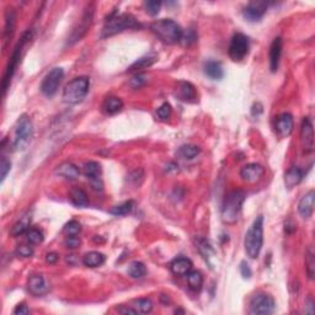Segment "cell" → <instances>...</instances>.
I'll list each match as a JSON object with an SVG mask.
<instances>
[{"instance_id": "obj_39", "label": "cell", "mask_w": 315, "mask_h": 315, "mask_svg": "<svg viewBox=\"0 0 315 315\" xmlns=\"http://www.w3.org/2000/svg\"><path fill=\"white\" fill-rule=\"evenodd\" d=\"M307 271L309 278L313 280L315 275V257L314 252H313V249H309L307 252Z\"/></svg>"}, {"instance_id": "obj_2", "label": "cell", "mask_w": 315, "mask_h": 315, "mask_svg": "<svg viewBox=\"0 0 315 315\" xmlns=\"http://www.w3.org/2000/svg\"><path fill=\"white\" fill-rule=\"evenodd\" d=\"M138 27H140V24L135 20L134 16H132L129 14H118L117 11H115L106 20L101 37L102 38L111 37L113 34H117L120 32L125 31V30L138 29Z\"/></svg>"}, {"instance_id": "obj_5", "label": "cell", "mask_w": 315, "mask_h": 315, "mask_svg": "<svg viewBox=\"0 0 315 315\" xmlns=\"http://www.w3.org/2000/svg\"><path fill=\"white\" fill-rule=\"evenodd\" d=\"M245 201V193L240 189L233 191L225 197L221 206V220L226 224H235L240 217L243 203Z\"/></svg>"}, {"instance_id": "obj_33", "label": "cell", "mask_w": 315, "mask_h": 315, "mask_svg": "<svg viewBox=\"0 0 315 315\" xmlns=\"http://www.w3.org/2000/svg\"><path fill=\"white\" fill-rule=\"evenodd\" d=\"M155 61H157V56H154V54H153V56L143 57V58L138 59L137 62H134V63L129 66L128 71H134V70H139V69H144L147 68V66L152 65Z\"/></svg>"}, {"instance_id": "obj_32", "label": "cell", "mask_w": 315, "mask_h": 315, "mask_svg": "<svg viewBox=\"0 0 315 315\" xmlns=\"http://www.w3.org/2000/svg\"><path fill=\"white\" fill-rule=\"evenodd\" d=\"M132 307L137 310V313L148 314V313H150L153 310V303L148 298H139V299L133 302Z\"/></svg>"}, {"instance_id": "obj_12", "label": "cell", "mask_w": 315, "mask_h": 315, "mask_svg": "<svg viewBox=\"0 0 315 315\" xmlns=\"http://www.w3.org/2000/svg\"><path fill=\"white\" fill-rule=\"evenodd\" d=\"M263 175H265V167L260 164H256V162H250V164L241 167L240 170L241 180L248 182V184L258 182L262 179Z\"/></svg>"}, {"instance_id": "obj_37", "label": "cell", "mask_w": 315, "mask_h": 315, "mask_svg": "<svg viewBox=\"0 0 315 315\" xmlns=\"http://www.w3.org/2000/svg\"><path fill=\"white\" fill-rule=\"evenodd\" d=\"M26 235L27 240H29V243L32 244V245H38V244H41L44 239L43 233H42L41 230H38V229H29Z\"/></svg>"}, {"instance_id": "obj_38", "label": "cell", "mask_w": 315, "mask_h": 315, "mask_svg": "<svg viewBox=\"0 0 315 315\" xmlns=\"http://www.w3.org/2000/svg\"><path fill=\"white\" fill-rule=\"evenodd\" d=\"M197 248H198L199 252L203 255V257L206 258V260H208V258L211 257V255H213L214 253L212 246L209 245L204 239H198V241H197Z\"/></svg>"}, {"instance_id": "obj_16", "label": "cell", "mask_w": 315, "mask_h": 315, "mask_svg": "<svg viewBox=\"0 0 315 315\" xmlns=\"http://www.w3.org/2000/svg\"><path fill=\"white\" fill-rule=\"evenodd\" d=\"M91 21H93V10L89 9L85 11L83 19L80 20V24H79V26L76 27V29L73 31V33H71L70 38H69V41H68V44H73V43H75V42L80 41L81 37H83L84 34L86 33V31H88L89 27H90Z\"/></svg>"}, {"instance_id": "obj_6", "label": "cell", "mask_w": 315, "mask_h": 315, "mask_svg": "<svg viewBox=\"0 0 315 315\" xmlns=\"http://www.w3.org/2000/svg\"><path fill=\"white\" fill-rule=\"evenodd\" d=\"M33 133V126L27 116H21L15 125L14 137H12V149L24 150L29 145Z\"/></svg>"}, {"instance_id": "obj_17", "label": "cell", "mask_w": 315, "mask_h": 315, "mask_svg": "<svg viewBox=\"0 0 315 315\" xmlns=\"http://www.w3.org/2000/svg\"><path fill=\"white\" fill-rule=\"evenodd\" d=\"M314 201H315V192L314 189H310L308 193H305L302 197L298 204V212H299L300 217L304 219H309L313 216L314 212Z\"/></svg>"}, {"instance_id": "obj_7", "label": "cell", "mask_w": 315, "mask_h": 315, "mask_svg": "<svg viewBox=\"0 0 315 315\" xmlns=\"http://www.w3.org/2000/svg\"><path fill=\"white\" fill-rule=\"evenodd\" d=\"M31 38H32V32L29 30V31L25 32V33L22 34L21 39H20V42L17 43V46L15 47L14 52H12V56H11V58H10L9 64H7V66H6L4 78H2V93L4 94L6 93V90L9 89L10 83H11V79H12V76H14L15 70H16L17 65H19L20 58H21L22 48H24V46L26 44V42Z\"/></svg>"}, {"instance_id": "obj_49", "label": "cell", "mask_w": 315, "mask_h": 315, "mask_svg": "<svg viewBox=\"0 0 315 315\" xmlns=\"http://www.w3.org/2000/svg\"><path fill=\"white\" fill-rule=\"evenodd\" d=\"M30 313V309L27 308L26 304H19L16 305V308L14 309V314L16 315H26Z\"/></svg>"}, {"instance_id": "obj_4", "label": "cell", "mask_w": 315, "mask_h": 315, "mask_svg": "<svg viewBox=\"0 0 315 315\" xmlns=\"http://www.w3.org/2000/svg\"><path fill=\"white\" fill-rule=\"evenodd\" d=\"M89 88H90V79L88 76L74 78L64 86L62 98L68 105H76L85 98L89 93Z\"/></svg>"}, {"instance_id": "obj_29", "label": "cell", "mask_w": 315, "mask_h": 315, "mask_svg": "<svg viewBox=\"0 0 315 315\" xmlns=\"http://www.w3.org/2000/svg\"><path fill=\"white\" fill-rule=\"evenodd\" d=\"M70 199L73 202L74 206L76 207H86L89 204V199H88V194L84 189H73L70 191Z\"/></svg>"}, {"instance_id": "obj_11", "label": "cell", "mask_w": 315, "mask_h": 315, "mask_svg": "<svg viewBox=\"0 0 315 315\" xmlns=\"http://www.w3.org/2000/svg\"><path fill=\"white\" fill-rule=\"evenodd\" d=\"M293 128H294V121L290 113H282L276 118L275 132L281 139L289 137L293 132Z\"/></svg>"}, {"instance_id": "obj_41", "label": "cell", "mask_w": 315, "mask_h": 315, "mask_svg": "<svg viewBox=\"0 0 315 315\" xmlns=\"http://www.w3.org/2000/svg\"><path fill=\"white\" fill-rule=\"evenodd\" d=\"M171 112H172V108L171 106H170V103L164 102L159 108H158L157 115L161 121H166L169 120L170 116H171Z\"/></svg>"}, {"instance_id": "obj_8", "label": "cell", "mask_w": 315, "mask_h": 315, "mask_svg": "<svg viewBox=\"0 0 315 315\" xmlns=\"http://www.w3.org/2000/svg\"><path fill=\"white\" fill-rule=\"evenodd\" d=\"M249 49H250L249 38L244 33L238 32V33H235L231 37L230 44H229L228 48V54L234 62H240L248 56Z\"/></svg>"}, {"instance_id": "obj_42", "label": "cell", "mask_w": 315, "mask_h": 315, "mask_svg": "<svg viewBox=\"0 0 315 315\" xmlns=\"http://www.w3.org/2000/svg\"><path fill=\"white\" fill-rule=\"evenodd\" d=\"M144 6H145V10H147L148 14H150L152 16H155V15L159 14L161 2L157 1V0H150V1L145 2Z\"/></svg>"}, {"instance_id": "obj_18", "label": "cell", "mask_w": 315, "mask_h": 315, "mask_svg": "<svg viewBox=\"0 0 315 315\" xmlns=\"http://www.w3.org/2000/svg\"><path fill=\"white\" fill-rule=\"evenodd\" d=\"M30 293H32L36 297L44 295L49 290V283L47 282L46 278L41 275H34L30 277L29 284H27Z\"/></svg>"}, {"instance_id": "obj_30", "label": "cell", "mask_w": 315, "mask_h": 315, "mask_svg": "<svg viewBox=\"0 0 315 315\" xmlns=\"http://www.w3.org/2000/svg\"><path fill=\"white\" fill-rule=\"evenodd\" d=\"M84 174H85V176L88 177L89 181L94 179H98L101 175L100 164L96 161L85 162V164H84Z\"/></svg>"}, {"instance_id": "obj_47", "label": "cell", "mask_w": 315, "mask_h": 315, "mask_svg": "<svg viewBox=\"0 0 315 315\" xmlns=\"http://www.w3.org/2000/svg\"><path fill=\"white\" fill-rule=\"evenodd\" d=\"M240 273L244 278H250L251 275H252L250 266H249L245 261H243V262L240 263Z\"/></svg>"}, {"instance_id": "obj_20", "label": "cell", "mask_w": 315, "mask_h": 315, "mask_svg": "<svg viewBox=\"0 0 315 315\" xmlns=\"http://www.w3.org/2000/svg\"><path fill=\"white\" fill-rule=\"evenodd\" d=\"M177 95L185 102H194L197 100V93L196 88L192 85L191 83L187 81H180L177 84Z\"/></svg>"}, {"instance_id": "obj_26", "label": "cell", "mask_w": 315, "mask_h": 315, "mask_svg": "<svg viewBox=\"0 0 315 315\" xmlns=\"http://www.w3.org/2000/svg\"><path fill=\"white\" fill-rule=\"evenodd\" d=\"M30 224H31V213H26L14 224V226L11 228V234L12 236H19L21 234L27 233L30 229Z\"/></svg>"}, {"instance_id": "obj_19", "label": "cell", "mask_w": 315, "mask_h": 315, "mask_svg": "<svg viewBox=\"0 0 315 315\" xmlns=\"http://www.w3.org/2000/svg\"><path fill=\"white\" fill-rule=\"evenodd\" d=\"M282 48H283L282 38H281V37H277V38L273 39V42L271 43V47H270V68L272 73L277 71L281 56H282Z\"/></svg>"}, {"instance_id": "obj_9", "label": "cell", "mask_w": 315, "mask_h": 315, "mask_svg": "<svg viewBox=\"0 0 315 315\" xmlns=\"http://www.w3.org/2000/svg\"><path fill=\"white\" fill-rule=\"evenodd\" d=\"M276 308L275 299L267 293H257L250 300V314L267 315Z\"/></svg>"}, {"instance_id": "obj_27", "label": "cell", "mask_w": 315, "mask_h": 315, "mask_svg": "<svg viewBox=\"0 0 315 315\" xmlns=\"http://www.w3.org/2000/svg\"><path fill=\"white\" fill-rule=\"evenodd\" d=\"M105 260L106 257L103 253L98 252V251H90V252L84 255L83 263L86 266V267L95 268L102 265V263L105 262Z\"/></svg>"}, {"instance_id": "obj_43", "label": "cell", "mask_w": 315, "mask_h": 315, "mask_svg": "<svg viewBox=\"0 0 315 315\" xmlns=\"http://www.w3.org/2000/svg\"><path fill=\"white\" fill-rule=\"evenodd\" d=\"M10 169H11V162L6 159L5 157L1 158V164H0V179H1V182L4 181L6 175L9 174Z\"/></svg>"}, {"instance_id": "obj_46", "label": "cell", "mask_w": 315, "mask_h": 315, "mask_svg": "<svg viewBox=\"0 0 315 315\" xmlns=\"http://www.w3.org/2000/svg\"><path fill=\"white\" fill-rule=\"evenodd\" d=\"M80 245V239L78 236H66L65 246L69 249H75Z\"/></svg>"}, {"instance_id": "obj_35", "label": "cell", "mask_w": 315, "mask_h": 315, "mask_svg": "<svg viewBox=\"0 0 315 315\" xmlns=\"http://www.w3.org/2000/svg\"><path fill=\"white\" fill-rule=\"evenodd\" d=\"M133 209V202L132 201H128L125 202V203L120 204V206H116L113 207L112 209H110V213L113 214V216H126V214L130 213Z\"/></svg>"}, {"instance_id": "obj_28", "label": "cell", "mask_w": 315, "mask_h": 315, "mask_svg": "<svg viewBox=\"0 0 315 315\" xmlns=\"http://www.w3.org/2000/svg\"><path fill=\"white\" fill-rule=\"evenodd\" d=\"M187 282H189V287L193 292H199L203 285V276L199 271H189L187 273Z\"/></svg>"}, {"instance_id": "obj_3", "label": "cell", "mask_w": 315, "mask_h": 315, "mask_svg": "<svg viewBox=\"0 0 315 315\" xmlns=\"http://www.w3.org/2000/svg\"><path fill=\"white\" fill-rule=\"evenodd\" d=\"M263 244V217L258 216L245 235V251L250 258L260 256Z\"/></svg>"}, {"instance_id": "obj_36", "label": "cell", "mask_w": 315, "mask_h": 315, "mask_svg": "<svg viewBox=\"0 0 315 315\" xmlns=\"http://www.w3.org/2000/svg\"><path fill=\"white\" fill-rule=\"evenodd\" d=\"M81 231V225L79 221L76 220H70L69 223L65 224V226L63 228V233L66 236H76Z\"/></svg>"}, {"instance_id": "obj_48", "label": "cell", "mask_w": 315, "mask_h": 315, "mask_svg": "<svg viewBox=\"0 0 315 315\" xmlns=\"http://www.w3.org/2000/svg\"><path fill=\"white\" fill-rule=\"evenodd\" d=\"M90 185L91 187H93V189H95V191H102L103 189V184H102V180L98 177V179H94V180H90Z\"/></svg>"}, {"instance_id": "obj_1", "label": "cell", "mask_w": 315, "mask_h": 315, "mask_svg": "<svg viewBox=\"0 0 315 315\" xmlns=\"http://www.w3.org/2000/svg\"><path fill=\"white\" fill-rule=\"evenodd\" d=\"M150 30L155 36L159 37L164 43L175 44L181 41L182 31L181 26L171 19H161L150 24Z\"/></svg>"}, {"instance_id": "obj_51", "label": "cell", "mask_w": 315, "mask_h": 315, "mask_svg": "<svg viewBox=\"0 0 315 315\" xmlns=\"http://www.w3.org/2000/svg\"><path fill=\"white\" fill-rule=\"evenodd\" d=\"M118 312L120 313H123V314H137V310L134 309V308H126V309H123V308H120L118 309Z\"/></svg>"}, {"instance_id": "obj_40", "label": "cell", "mask_w": 315, "mask_h": 315, "mask_svg": "<svg viewBox=\"0 0 315 315\" xmlns=\"http://www.w3.org/2000/svg\"><path fill=\"white\" fill-rule=\"evenodd\" d=\"M148 80V76L145 74L138 73L129 80V86L132 89H139L140 86L144 85Z\"/></svg>"}, {"instance_id": "obj_44", "label": "cell", "mask_w": 315, "mask_h": 315, "mask_svg": "<svg viewBox=\"0 0 315 315\" xmlns=\"http://www.w3.org/2000/svg\"><path fill=\"white\" fill-rule=\"evenodd\" d=\"M196 39H197V36H196V33H194L193 30H189V31H187V33L182 34V38L180 42H181L184 46H189V44L193 43Z\"/></svg>"}, {"instance_id": "obj_45", "label": "cell", "mask_w": 315, "mask_h": 315, "mask_svg": "<svg viewBox=\"0 0 315 315\" xmlns=\"http://www.w3.org/2000/svg\"><path fill=\"white\" fill-rule=\"evenodd\" d=\"M16 253L19 256H21V257H31L32 253H33V250H32V248H30V246L21 245L17 248Z\"/></svg>"}, {"instance_id": "obj_15", "label": "cell", "mask_w": 315, "mask_h": 315, "mask_svg": "<svg viewBox=\"0 0 315 315\" xmlns=\"http://www.w3.org/2000/svg\"><path fill=\"white\" fill-rule=\"evenodd\" d=\"M15 24H16V15L12 9H7L5 12V24L2 30V51L7 48V44L10 43V39L12 38V34L15 32Z\"/></svg>"}, {"instance_id": "obj_14", "label": "cell", "mask_w": 315, "mask_h": 315, "mask_svg": "<svg viewBox=\"0 0 315 315\" xmlns=\"http://www.w3.org/2000/svg\"><path fill=\"white\" fill-rule=\"evenodd\" d=\"M267 11V2L265 1H251L244 7L243 15L249 21H258L262 19Z\"/></svg>"}, {"instance_id": "obj_21", "label": "cell", "mask_w": 315, "mask_h": 315, "mask_svg": "<svg viewBox=\"0 0 315 315\" xmlns=\"http://www.w3.org/2000/svg\"><path fill=\"white\" fill-rule=\"evenodd\" d=\"M56 174L66 180H75L78 179L79 175H80V170H79V167L76 166V165H74L73 162L65 161L57 167Z\"/></svg>"}, {"instance_id": "obj_50", "label": "cell", "mask_w": 315, "mask_h": 315, "mask_svg": "<svg viewBox=\"0 0 315 315\" xmlns=\"http://www.w3.org/2000/svg\"><path fill=\"white\" fill-rule=\"evenodd\" d=\"M59 260V255L57 252H49L47 253L46 261L48 263H56Z\"/></svg>"}, {"instance_id": "obj_23", "label": "cell", "mask_w": 315, "mask_h": 315, "mask_svg": "<svg viewBox=\"0 0 315 315\" xmlns=\"http://www.w3.org/2000/svg\"><path fill=\"white\" fill-rule=\"evenodd\" d=\"M123 108V101L117 96H108L102 103V111L106 115H116Z\"/></svg>"}, {"instance_id": "obj_25", "label": "cell", "mask_w": 315, "mask_h": 315, "mask_svg": "<svg viewBox=\"0 0 315 315\" xmlns=\"http://www.w3.org/2000/svg\"><path fill=\"white\" fill-rule=\"evenodd\" d=\"M204 73L212 80H220L224 76L223 66H221V64L219 62L216 61L207 62L206 65H204Z\"/></svg>"}, {"instance_id": "obj_13", "label": "cell", "mask_w": 315, "mask_h": 315, "mask_svg": "<svg viewBox=\"0 0 315 315\" xmlns=\"http://www.w3.org/2000/svg\"><path fill=\"white\" fill-rule=\"evenodd\" d=\"M300 142L304 153H312L314 150V130H313L312 121L305 117L300 127Z\"/></svg>"}, {"instance_id": "obj_22", "label": "cell", "mask_w": 315, "mask_h": 315, "mask_svg": "<svg viewBox=\"0 0 315 315\" xmlns=\"http://www.w3.org/2000/svg\"><path fill=\"white\" fill-rule=\"evenodd\" d=\"M304 176V172L300 167L298 166H292L290 169L287 170V172L284 174V185L287 189H293L294 186H297L300 181L303 180Z\"/></svg>"}, {"instance_id": "obj_31", "label": "cell", "mask_w": 315, "mask_h": 315, "mask_svg": "<svg viewBox=\"0 0 315 315\" xmlns=\"http://www.w3.org/2000/svg\"><path fill=\"white\" fill-rule=\"evenodd\" d=\"M128 275L132 278H142L144 277L145 273H147V268H145L144 263L139 262V261H134L129 265L127 270Z\"/></svg>"}, {"instance_id": "obj_10", "label": "cell", "mask_w": 315, "mask_h": 315, "mask_svg": "<svg viewBox=\"0 0 315 315\" xmlns=\"http://www.w3.org/2000/svg\"><path fill=\"white\" fill-rule=\"evenodd\" d=\"M64 71L61 66L53 68L46 76L43 78L41 83V91L43 95L52 97L54 94L58 91L59 85H61L62 80H63Z\"/></svg>"}, {"instance_id": "obj_34", "label": "cell", "mask_w": 315, "mask_h": 315, "mask_svg": "<svg viewBox=\"0 0 315 315\" xmlns=\"http://www.w3.org/2000/svg\"><path fill=\"white\" fill-rule=\"evenodd\" d=\"M201 149H199L197 145L193 144H186V145H182L179 150V154L180 157H182L184 159H193L194 157L199 154Z\"/></svg>"}, {"instance_id": "obj_24", "label": "cell", "mask_w": 315, "mask_h": 315, "mask_svg": "<svg viewBox=\"0 0 315 315\" xmlns=\"http://www.w3.org/2000/svg\"><path fill=\"white\" fill-rule=\"evenodd\" d=\"M171 271L176 276H185L192 270V261L187 257H179L171 262Z\"/></svg>"}]
</instances>
